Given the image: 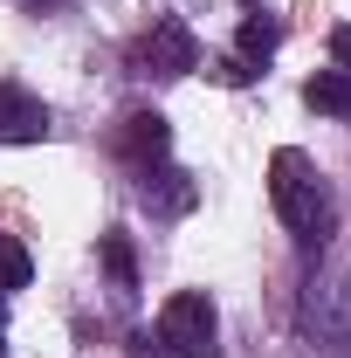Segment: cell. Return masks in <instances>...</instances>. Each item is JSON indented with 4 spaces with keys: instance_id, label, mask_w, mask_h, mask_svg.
Instances as JSON below:
<instances>
[{
    "instance_id": "obj_1",
    "label": "cell",
    "mask_w": 351,
    "mask_h": 358,
    "mask_svg": "<svg viewBox=\"0 0 351 358\" xmlns=\"http://www.w3.org/2000/svg\"><path fill=\"white\" fill-rule=\"evenodd\" d=\"M268 200H275V214L289 221V234H296L303 248H324V241H331L338 207H331V193H324V179L310 173L303 152H275V159H268Z\"/></svg>"
},
{
    "instance_id": "obj_2",
    "label": "cell",
    "mask_w": 351,
    "mask_h": 358,
    "mask_svg": "<svg viewBox=\"0 0 351 358\" xmlns=\"http://www.w3.org/2000/svg\"><path fill=\"white\" fill-rule=\"evenodd\" d=\"M214 338H220V317H214V296H207V289L166 296V310H159V345L173 358H214Z\"/></svg>"
},
{
    "instance_id": "obj_3",
    "label": "cell",
    "mask_w": 351,
    "mask_h": 358,
    "mask_svg": "<svg viewBox=\"0 0 351 358\" xmlns=\"http://www.w3.org/2000/svg\"><path fill=\"white\" fill-rule=\"evenodd\" d=\"M303 338L324 352H345L351 345V275L345 268H324L303 289Z\"/></svg>"
},
{
    "instance_id": "obj_4",
    "label": "cell",
    "mask_w": 351,
    "mask_h": 358,
    "mask_svg": "<svg viewBox=\"0 0 351 358\" xmlns=\"http://www.w3.org/2000/svg\"><path fill=\"white\" fill-rule=\"evenodd\" d=\"M138 69L159 76V83L193 76V69H200V42H193V28H186V21H152V35L138 42Z\"/></svg>"
},
{
    "instance_id": "obj_5",
    "label": "cell",
    "mask_w": 351,
    "mask_h": 358,
    "mask_svg": "<svg viewBox=\"0 0 351 358\" xmlns=\"http://www.w3.org/2000/svg\"><path fill=\"white\" fill-rule=\"evenodd\" d=\"M48 138V103L28 96L21 83H0V145H42Z\"/></svg>"
},
{
    "instance_id": "obj_6",
    "label": "cell",
    "mask_w": 351,
    "mask_h": 358,
    "mask_svg": "<svg viewBox=\"0 0 351 358\" xmlns=\"http://www.w3.org/2000/svg\"><path fill=\"white\" fill-rule=\"evenodd\" d=\"M166 145H173V124H166L159 110H131V117L117 124V152H124L131 166H159Z\"/></svg>"
},
{
    "instance_id": "obj_7",
    "label": "cell",
    "mask_w": 351,
    "mask_h": 358,
    "mask_svg": "<svg viewBox=\"0 0 351 358\" xmlns=\"http://www.w3.org/2000/svg\"><path fill=\"white\" fill-rule=\"evenodd\" d=\"M145 207H159V214H186L193 207V173H179V166H145Z\"/></svg>"
},
{
    "instance_id": "obj_8",
    "label": "cell",
    "mask_w": 351,
    "mask_h": 358,
    "mask_svg": "<svg viewBox=\"0 0 351 358\" xmlns=\"http://www.w3.org/2000/svg\"><path fill=\"white\" fill-rule=\"evenodd\" d=\"M303 103L317 110V117H351V76L345 69H317L303 83Z\"/></svg>"
},
{
    "instance_id": "obj_9",
    "label": "cell",
    "mask_w": 351,
    "mask_h": 358,
    "mask_svg": "<svg viewBox=\"0 0 351 358\" xmlns=\"http://www.w3.org/2000/svg\"><path fill=\"white\" fill-rule=\"evenodd\" d=\"M275 42H282V28H275V21H262V14H248V21H241V35H234L241 62H268V55H275Z\"/></svg>"
},
{
    "instance_id": "obj_10",
    "label": "cell",
    "mask_w": 351,
    "mask_h": 358,
    "mask_svg": "<svg viewBox=\"0 0 351 358\" xmlns=\"http://www.w3.org/2000/svg\"><path fill=\"white\" fill-rule=\"evenodd\" d=\"M103 268H110V282L117 289H138V255L124 234H103Z\"/></svg>"
},
{
    "instance_id": "obj_11",
    "label": "cell",
    "mask_w": 351,
    "mask_h": 358,
    "mask_svg": "<svg viewBox=\"0 0 351 358\" xmlns=\"http://www.w3.org/2000/svg\"><path fill=\"white\" fill-rule=\"evenodd\" d=\"M28 275H35V262H28V248L0 234V296H7V289H28Z\"/></svg>"
},
{
    "instance_id": "obj_12",
    "label": "cell",
    "mask_w": 351,
    "mask_h": 358,
    "mask_svg": "<svg viewBox=\"0 0 351 358\" xmlns=\"http://www.w3.org/2000/svg\"><path fill=\"white\" fill-rule=\"evenodd\" d=\"M331 62L351 76V21H338V28H331Z\"/></svg>"
},
{
    "instance_id": "obj_13",
    "label": "cell",
    "mask_w": 351,
    "mask_h": 358,
    "mask_svg": "<svg viewBox=\"0 0 351 358\" xmlns=\"http://www.w3.org/2000/svg\"><path fill=\"white\" fill-rule=\"evenodd\" d=\"M214 76H220V83H248V76H255V69H248V62H241V55H227V62H214Z\"/></svg>"
},
{
    "instance_id": "obj_14",
    "label": "cell",
    "mask_w": 351,
    "mask_h": 358,
    "mask_svg": "<svg viewBox=\"0 0 351 358\" xmlns=\"http://www.w3.org/2000/svg\"><path fill=\"white\" fill-rule=\"evenodd\" d=\"M0 324H7V296H0Z\"/></svg>"
}]
</instances>
